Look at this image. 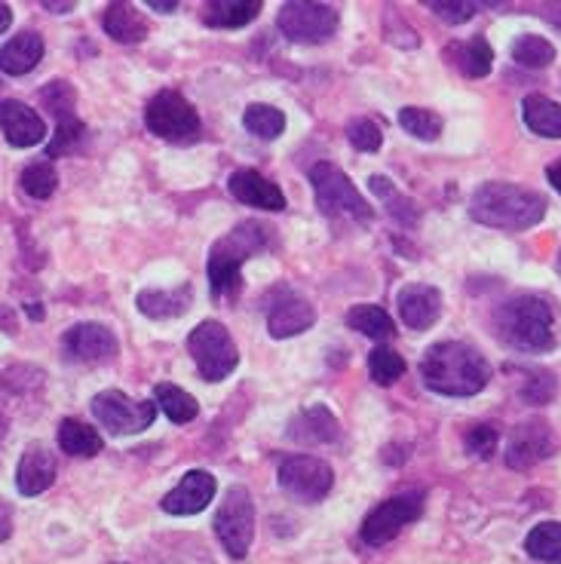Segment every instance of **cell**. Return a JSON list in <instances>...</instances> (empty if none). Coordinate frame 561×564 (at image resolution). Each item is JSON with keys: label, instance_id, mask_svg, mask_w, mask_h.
Instances as JSON below:
<instances>
[{"label": "cell", "instance_id": "cell-1", "mask_svg": "<svg viewBox=\"0 0 561 564\" xmlns=\"http://www.w3.org/2000/svg\"><path fill=\"white\" fill-rule=\"evenodd\" d=\"M423 383L442 395H476L492 381V366L488 359L463 344V340H442L423 352L421 359Z\"/></svg>", "mask_w": 561, "mask_h": 564}, {"label": "cell", "instance_id": "cell-2", "mask_svg": "<svg viewBox=\"0 0 561 564\" xmlns=\"http://www.w3.org/2000/svg\"><path fill=\"white\" fill-rule=\"evenodd\" d=\"M470 215L478 225L497 230H528L547 215V199L528 187L509 182H488L470 199Z\"/></svg>", "mask_w": 561, "mask_h": 564}, {"label": "cell", "instance_id": "cell-3", "mask_svg": "<svg viewBox=\"0 0 561 564\" xmlns=\"http://www.w3.org/2000/svg\"><path fill=\"white\" fill-rule=\"evenodd\" d=\"M494 328L506 347L519 352H547L555 344L552 307L537 295H519L500 304L494 313Z\"/></svg>", "mask_w": 561, "mask_h": 564}, {"label": "cell", "instance_id": "cell-4", "mask_svg": "<svg viewBox=\"0 0 561 564\" xmlns=\"http://www.w3.org/2000/svg\"><path fill=\"white\" fill-rule=\"evenodd\" d=\"M273 240V230L261 221H242L227 237L212 246L209 252V289L215 297H230L239 289V270L252 258L265 252Z\"/></svg>", "mask_w": 561, "mask_h": 564}, {"label": "cell", "instance_id": "cell-5", "mask_svg": "<svg viewBox=\"0 0 561 564\" xmlns=\"http://www.w3.org/2000/svg\"><path fill=\"white\" fill-rule=\"evenodd\" d=\"M310 184L316 194V206L325 218H350V221H368L371 206L353 187V182L332 163H316L310 170Z\"/></svg>", "mask_w": 561, "mask_h": 564}, {"label": "cell", "instance_id": "cell-6", "mask_svg": "<svg viewBox=\"0 0 561 564\" xmlns=\"http://www.w3.org/2000/svg\"><path fill=\"white\" fill-rule=\"evenodd\" d=\"M187 350H191V356H194V362H197L203 381H209V383L225 381L227 375H230L239 362L237 344H234V338L227 335L225 325L215 323V319H206V323H199L197 328L191 332V338H187Z\"/></svg>", "mask_w": 561, "mask_h": 564}, {"label": "cell", "instance_id": "cell-7", "mask_svg": "<svg viewBox=\"0 0 561 564\" xmlns=\"http://www.w3.org/2000/svg\"><path fill=\"white\" fill-rule=\"evenodd\" d=\"M215 534L218 543L225 546L230 558H246L252 550L255 540V503L252 494L246 491L242 485L230 488L225 494V503L215 512Z\"/></svg>", "mask_w": 561, "mask_h": 564}, {"label": "cell", "instance_id": "cell-8", "mask_svg": "<svg viewBox=\"0 0 561 564\" xmlns=\"http://www.w3.org/2000/svg\"><path fill=\"white\" fill-rule=\"evenodd\" d=\"M423 516V494H396L390 500H384L380 507H375L363 522V543L378 550V546H387L393 536H399V531L406 524L418 522Z\"/></svg>", "mask_w": 561, "mask_h": 564}, {"label": "cell", "instance_id": "cell-9", "mask_svg": "<svg viewBox=\"0 0 561 564\" xmlns=\"http://www.w3.org/2000/svg\"><path fill=\"white\" fill-rule=\"evenodd\" d=\"M144 123H148V129L154 132L157 139L187 141L199 132V113L194 111V105L184 99L182 93L163 89L148 105Z\"/></svg>", "mask_w": 561, "mask_h": 564}, {"label": "cell", "instance_id": "cell-10", "mask_svg": "<svg viewBox=\"0 0 561 564\" xmlns=\"http://www.w3.org/2000/svg\"><path fill=\"white\" fill-rule=\"evenodd\" d=\"M93 414L114 436H132L154 423L157 405L154 402H132L120 390H105L93 399Z\"/></svg>", "mask_w": 561, "mask_h": 564}, {"label": "cell", "instance_id": "cell-11", "mask_svg": "<svg viewBox=\"0 0 561 564\" xmlns=\"http://www.w3.org/2000/svg\"><path fill=\"white\" fill-rule=\"evenodd\" d=\"M280 485L282 491L289 494V497H295V500H301V503H320L332 491L335 473L320 457L295 454V457H289L280 466Z\"/></svg>", "mask_w": 561, "mask_h": 564}, {"label": "cell", "instance_id": "cell-12", "mask_svg": "<svg viewBox=\"0 0 561 564\" xmlns=\"http://www.w3.org/2000/svg\"><path fill=\"white\" fill-rule=\"evenodd\" d=\"M277 25L292 43H325L335 37L337 10L325 3H285Z\"/></svg>", "mask_w": 561, "mask_h": 564}, {"label": "cell", "instance_id": "cell-13", "mask_svg": "<svg viewBox=\"0 0 561 564\" xmlns=\"http://www.w3.org/2000/svg\"><path fill=\"white\" fill-rule=\"evenodd\" d=\"M65 356L74 362H86V366H101V362H111L117 356V338L108 325L101 323H80L65 332Z\"/></svg>", "mask_w": 561, "mask_h": 564}, {"label": "cell", "instance_id": "cell-14", "mask_svg": "<svg viewBox=\"0 0 561 564\" xmlns=\"http://www.w3.org/2000/svg\"><path fill=\"white\" fill-rule=\"evenodd\" d=\"M552 448H555V438H552L549 423L540 421V417H531V421L519 423L513 430L509 448H506V464L513 469H531L533 464L547 460Z\"/></svg>", "mask_w": 561, "mask_h": 564}, {"label": "cell", "instance_id": "cell-15", "mask_svg": "<svg viewBox=\"0 0 561 564\" xmlns=\"http://www.w3.org/2000/svg\"><path fill=\"white\" fill-rule=\"evenodd\" d=\"M396 304H399L402 323L414 332H427L442 316V295L427 282H408L406 289H399Z\"/></svg>", "mask_w": 561, "mask_h": 564}, {"label": "cell", "instance_id": "cell-16", "mask_svg": "<svg viewBox=\"0 0 561 564\" xmlns=\"http://www.w3.org/2000/svg\"><path fill=\"white\" fill-rule=\"evenodd\" d=\"M215 497V476L206 469H191L172 491L163 497L169 516H197L209 507Z\"/></svg>", "mask_w": 561, "mask_h": 564}, {"label": "cell", "instance_id": "cell-17", "mask_svg": "<svg viewBox=\"0 0 561 564\" xmlns=\"http://www.w3.org/2000/svg\"><path fill=\"white\" fill-rule=\"evenodd\" d=\"M0 129L15 148H34L46 139V123L37 111H31L25 101H0Z\"/></svg>", "mask_w": 561, "mask_h": 564}, {"label": "cell", "instance_id": "cell-18", "mask_svg": "<svg viewBox=\"0 0 561 564\" xmlns=\"http://www.w3.org/2000/svg\"><path fill=\"white\" fill-rule=\"evenodd\" d=\"M230 194L239 199V203H246V206H252V209H267V212H282L285 209V194H282L277 184L265 178L261 172L255 170H237L230 175Z\"/></svg>", "mask_w": 561, "mask_h": 564}, {"label": "cell", "instance_id": "cell-19", "mask_svg": "<svg viewBox=\"0 0 561 564\" xmlns=\"http://www.w3.org/2000/svg\"><path fill=\"white\" fill-rule=\"evenodd\" d=\"M56 481V457L50 448L43 445H29L22 460H19V469H15V488L25 497H37L50 485Z\"/></svg>", "mask_w": 561, "mask_h": 564}, {"label": "cell", "instance_id": "cell-20", "mask_svg": "<svg viewBox=\"0 0 561 564\" xmlns=\"http://www.w3.org/2000/svg\"><path fill=\"white\" fill-rule=\"evenodd\" d=\"M289 438L295 445H328L341 438V423L325 405H310L289 423Z\"/></svg>", "mask_w": 561, "mask_h": 564}, {"label": "cell", "instance_id": "cell-21", "mask_svg": "<svg viewBox=\"0 0 561 564\" xmlns=\"http://www.w3.org/2000/svg\"><path fill=\"white\" fill-rule=\"evenodd\" d=\"M316 323V311L310 307L308 301H301V297H282L277 301L270 313H267V332H270V338H295L301 332H308L310 325Z\"/></svg>", "mask_w": 561, "mask_h": 564}, {"label": "cell", "instance_id": "cell-22", "mask_svg": "<svg viewBox=\"0 0 561 564\" xmlns=\"http://www.w3.org/2000/svg\"><path fill=\"white\" fill-rule=\"evenodd\" d=\"M43 371L34 366H13L0 375V402L3 405H31L43 395Z\"/></svg>", "mask_w": 561, "mask_h": 564}, {"label": "cell", "instance_id": "cell-23", "mask_svg": "<svg viewBox=\"0 0 561 564\" xmlns=\"http://www.w3.org/2000/svg\"><path fill=\"white\" fill-rule=\"evenodd\" d=\"M43 58V37L37 31H22L15 34L13 41L0 50V70L10 77H22L29 70L37 68V62Z\"/></svg>", "mask_w": 561, "mask_h": 564}, {"label": "cell", "instance_id": "cell-24", "mask_svg": "<svg viewBox=\"0 0 561 564\" xmlns=\"http://www.w3.org/2000/svg\"><path fill=\"white\" fill-rule=\"evenodd\" d=\"M261 13V0H209L203 3L199 19L209 29H242Z\"/></svg>", "mask_w": 561, "mask_h": 564}, {"label": "cell", "instance_id": "cell-25", "mask_svg": "<svg viewBox=\"0 0 561 564\" xmlns=\"http://www.w3.org/2000/svg\"><path fill=\"white\" fill-rule=\"evenodd\" d=\"M101 25L108 31V37H114L117 43H141L148 37V19L132 3H111V7H105Z\"/></svg>", "mask_w": 561, "mask_h": 564}, {"label": "cell", "instance_id": "cell-26", "mask_svg": "<svg viewBox=\"0 0 561 564\" xmlns=\"http://www.w3.org/2000/svg\"><path fill=\"white\" fill-rule=\"evenodd\" d=\"M191 285L182 289H144L139 295V311L151 319H169V316H182L191 307Z\"/></svg>", "mask_w": 561, "mask_h": 564}, {"label": "cell", "instance_id": "cell-27", "mask_svg": "<svg viewBox=\"0 0 561 564\" xmlns=\"http://www.w3.org/2000/svg\"><path fill=\"white\" fill-rule=\"evenodd\" d=\"M521 117L531 132L543 139H561V105L547 96H528L521 101Z\"/></svg>", "mask_w": 561, "mask_h": 564}, {"label": "cell", "instance_id": "cell-28", "mask_svg": "<svg viewBox=\"0 0 561 564\" xmlns=\"http://www.w3.org/2000/svg\"><path fill=\"white\" fill-rule=\"evenodd\" d=\"M58 448L71 457H96L105 448V442L89 423L68 417L58 423Z\"/></svg>", "mask_w": 561, "mask_h": 564}, {"label": "cell", "instance_id": "cell-29", "mask_svg": "<svg viewBox=\"0 0 561 564\" xmlns=\"http://www.w3.org/2000/svg\"><path fill=\"white\" fill-rule=\"evenodd\" d=\"M347 325H350L353 332H359V335L371 340H387L396 335L393 319L378 304H356V307H350Z\"/></svg>", "mask_w": 561, "mask_h": 564}, {"label": "cell", "instance_id": "cell-30", "mask_svg": "<svg viewBox=\"0 0 561 564\" xmlns=\"http://www.w3.org/2000/svg\"><path fill=\"white\" fill-rule=\"evenodd\" d=\"M368 187H371V194H375V197L384 199V206H387V212H390V218H396L399 225H414V221H418L421 209H418L406 194H399L390 178H384V175H371V178H368Z\"/></svg>", "mask_w": 561, "mask_h": 564}, {"label": "cell", "instance_id": "cell-31", "mask_svg": "<svg viewBox=\"0 0 561 564\" xmlns=\"http://www.w3.org/2000/svg\"><path fill=\"white\" fill-rule=\"evenodd\" d=\"M525 550L537 562L561 564V522L537 524L525 540Z\"/></svg>", "mask_w": 561, "mask_h": 564}, {"label": "cell", "instance_id": "cell-32", "mask_svg": "<svg viewBox=\"0 0 561 564\" xmlns=\"http://www.w3.org/2000/svg\"><path fill=\"white\" fill-rule=\"evenodd\" d=\"M154 395L157 405L166 411V417L172 423H191L199 414L197 399L179 390V387H172V383H157Z\"/></svg>", "mask_w": 561, "mask_h": 564}, {"label": "cell", "instance_id": "cell-33", "mask_svg": "<svg viewBox=\"0 0 561 564\" xmlns=\"http://www.w3.org/2000/svg\"><path fill=\"white\" fill-rule=\"evenodd\" d=\"M454 58H457V68L466 77H488L494 68V50L485 37H473L470 43H461L454 50Z\"/></svg>", "mask_w": 561, "mask_h": 564}, {"label": "cell", "instance_id": "cell-34", "mask_svg": "<svg viewBox=\"0 0 561 564\" xmlns=\"http://www.w3.org/2000/svg\"><path fill=\"white\" fill-rule=\"evenodd\" d=\"M242 123L258 139L273 141L280 139L282 129H285V113L280 108H273V105H249L246 113H242Z\"/></svg>", "mask_w": 561, "mask_h": 564}, {"label": "cell", "instance_id": "cell-35", "mask_svg": "<svg viewBox=\"0 0 561 564\" xmlns=\"http://www.w3.org/2000/svg\"><path fill=\"white\" fill-rule=\"evenodd\" d=\"M513 58L525 65V68H549L555 62V46L547 37L537 34H521L519 41L513 43Z\"/></svg>", "mask_w": 561, "mask_h": 564}, {"label": "cell", "instance_id": "cell-36", "mask_svg": "<svg viewBox=\"0 0 561 564\" xmlns=\"http://www.w3.org/2000/svg\"><path fill=\"white\" fill-rule=\"evenodd\" d=\"M58 187V172L50 160H41V163H31L22 170V191L34 199H46L56 194Z\"/></svg>", "mask_w": 561, "mask_h": 564}, {"label": "cell", "instance_id": "cell-37", "mask_svg": "<svg viewBox=\"0 0 561 564\" xmlns=\"http://www.w3.org/2000/svg\"><path fill=\"white\" fill-rule=\"evenodd\" d=\"M399 127L414 139L435 141L442 135V117L430 111V108H402L399 111Z\"/></svg>", "mask_w": 561, "mask_h": 564}, {"label": "cell", "instance_id": "cell-38", "mask_svg": "<svg viewBox=\"0 0 561 564\" xmlns=\"http://www.w3.org/2000/svg\"><path fill=\"white\" fill-rule=\"evenodd\" d=\"M368 371H371V381L380 383V387H390L406 375V359L390 347H375L368 352Z\"/></svg>", "mask_w": 561, "mask_h": 564}, {"label": "cell", "instance_id": "cell-39", "mask_svg": "<svg viewBox=\"0 0 561 564\" xmlns=\"http://www.w3.org/2000/svg\"><path fill=\"white\" fill-rule=\"evenodd\" d=\"M74 101H77V96H74V86L68 80H53V84H46L41 89V105L56 120L74 117Z\"/></svg>", "mask_w": 561, "mask_h": 564}, {"label": "cell", "instance_id": "cell-40", "mask_svg": "<svg viewBox=\"0 0 561 564\" xmlns=\"http://www.w3.org/2000/svg\"><path fill=\"white\" fill-rule=\"evenodd\" d=\"M84 132L86 127L77 120V117H68V120H58V129L53 141L46 144V154L50 156H62V154H71L80 141H84Z\"/></svg>", "mask_w": 561, "mask_h": 564}, {"label": "cell", "instance_id": "cell-41", "mask_svg": "<svg viewBox=\"0 0 561 564\" xmlns=\"http://www.w3.org/2000/svg\"><path fill=\"white\" fill-rule=\"evenodd\" d=\"M497 442H500V433L492 423H478L466 433V452L476 454L478 460H492L494 452H497Z\"/></svg>", "mask_w": 561, "mask_h": 564}, {"label": "cell", "instance_id": "cell-42", "mask_svg": "<svg viewBox=\"0 0 561 564\" xmlns=\"http://www.w3.org/2000/svg\"><path fill=\"white\" fill-rule=\"evenodd\" d=\"M347 139H350V144L356 148V151H365V154H371V151H378L380 141H384V135H380V127L375 123V120H353L350 127H347Z\"/></svg>", "mask_w": 561, "mask_h": 564}, {"label": "cell", "instance_id": "cell-43", "mask_svg": "<svg viewBox=\"0 0 561 564\" xmlns=\"http://www.w3.org/2000/svg\"><path fill=\"white\" fill-rule=\"evenodd\" d=\"M521 395L531 402V405H547L549 399L555 395V378L549 371H528V381Z\"/></svg>", "mask_w": 561, "mask_h": 564}, {"label": "cell", "instance_id": "cell-44", "mask_svg": "<svg viewBox=\"0 0 561 564\" xmlns=\"http://www.w3.org/2000/svg\"><path fill=\"white\" fill-rule=\"evenodd\" d=\"M442 22L449 25H461V22H470L476 15V3H457V0H430L427 3Z\"/></svg>", "mask_w": 561, "mask_h": 564}, {"label": "cell", "instance_id": "cell-45", "mask_svg": "<svg viewBox=\"0 0 561 564\" xmlns=\"http://www.w3.org/2000/svg\"><path fill=\"white\" fill-rule=\"evenodd\" d=\"M0 332L15 335V313L10 307H0Z\"/></svg>", "mask_w": 561, "mask_h": 564}, {"label": "cell", "instance_id": "cell-46", "mask_svg": "<svg viewBox=\"0 0 561 564\" xmlns=\"http://www.w3.org/2000/svg\"><path fill=\"white\" fill-rule=\"evenodd\" d=\"M148 7L157 10V13H175L179 10V0H151Z\"/></svg>", "mask_w": 561, "mask_h": 564}, {"label": "cell", "instance_id": "cell-47", "mask_svg": "<svg viewBox=\"0 0 561 564\" xmlns=\"http://www.w3.org/2000/svg\"><path fill=\"white\" fill-rule=\"evenodd\" d=\"M547 178H549V184H552V187H555V191L561 194V160H559V163H552V166H549Z\"/></svg>", "mask_w": 561, "mask_h": 564}, {"label": "cell", "instance_id": "cell-48", "mask_svg": "<svg viewBox=\"0 0 561 564\" xmlns=\"http://www.w3.org/2000/svg\"><path fill=\"white\" fill-rule=\"evenodd\" d=\"M10 25H13V10L7 3H0V34L10 29Z\"/></svg>", "mask_w": 561, "mask_h": 564}, {"label": "cell", "instance_id": "cell-49", "mask_svg": "<svg viewBox=\"0 0 561 564\" xmlns=\"http://www.w3.org/2000/svg\"><path fill=\"white\" fill-rule=\"evenodd\" d=\"M555 25V29H561V3H552V7H547V13H543Z\"/></svg>", "mask_w": 561, "mask_h": 564}, {"label": "cell", "instance_id": "cell-50", "mask_svg": "<svg viewBox=\"0 0 561 564\" xmlns=\"http://www.w3.org/2000/svg\"><path fill=\"white\" fill-rule=\"evenodd\" d=\"M43 7L53 10V13H68V10H74V3H53V0H43Z\"/></svg>", "mask_w": 561, "mask_h": 564}, {"label": "cell", "instance_id": "cell-51", "mask_svg": "<svg viewBox=\"0 0 561 564\" xmlns=\"http://www.w3.org/2000/svg\"><path fill=\"white\" fill-rule=\"evenodd\" d=\"M10 536V516L0 509V540H7Z\"/></svg>", "mask_w": 561, "mask_h": 564}, {"label": "cell", "instance_id": "cell-52", "mask_svg": "<svg viewBox=\"0 0 561 564\" xmlns=\"http://www.w3.org/2000/svg\"><path fill=\"white\" fill-rule=\"evenodd\" d=\"M29 316H31V319H43V307H41V304H29Z\"/></svg>", "mask_w": 561, "mask_h": 564}, {"label": "cell", "instance_id": "cell-53", "mask_svg": "<svg viewBox=\"0 0 561 564\" xmlns=\"http://www.w3.org/2000/svg\"><path fill=\"white\" fill-rule=\"evenodd\" d=\"M7 430H10V421H7V417L0 414V438L7 436Z\"/></svg>", "mask_w": 561, "mask_h": 564}]
</instances>
